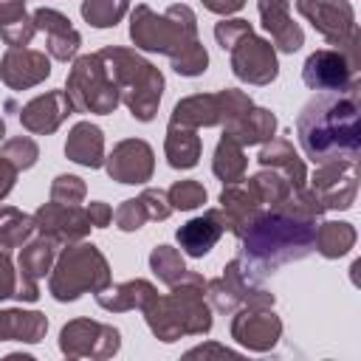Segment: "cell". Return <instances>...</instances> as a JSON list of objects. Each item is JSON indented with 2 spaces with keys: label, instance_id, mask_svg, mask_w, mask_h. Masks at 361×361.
<instances>
[{
  "label": "cell",
  "instance_id": "6da1fadb",
  "mask_svg": "<svg viewBox=\"0 0 361 361\" xmlns=\"http://www.w3.org/2000/svg\"><path fill=\"white\" fill-rule=\"evenodd\" d=\"M299 141L310 161L324 164L358 152V102L350 96H319L299 116Z\"/></svg>",
  "mask_w": 361,
  "mask_h": 361
},
{
  "label": "cell",
  "instance_id": "7a4b0ae2",
  "mask_svg": "<svg viewBox=\"0 0 361 361\" xmlns=\"http://www.w3.org/2000/svg\"><path fill=\"white\" fill-rule=\"evenodd\" d=\"M305 82L313 90H347L353 85V65L344 54L316 51L305 65Z\"/></svg>",
  "mask_w": 361,
  "mask_h": 361
},
{
  "label": "cell",
  "instance_id": "3957f363",
  "mask_svg": "<svg viewBox=\"0 0 361 361\" xmlns=\"http://www.w3.org/2000/svg\"><path fill=\"white\" fill-rule=\"evenodd\" d=\"M217 237H220L217 214H206V217H197V220L186 223V226L178 231V240L183 243V248H186L192 257H200V254H206Z\"/></svg>",
  "mask_w": 361,
  "mask_h": 361
},
{
  "label": "cell",
  "instance_id": "277c9868",
  "mask_svg": "<svg viewBox=\"0 0 361 361\" xmlns=\"http://www.w3.org/2000/svg\"><path fill=\"white\" fill-rule=\"evenodd\" d=\"M85 130H87V124H79V127L73 130V138H71V144H68V152H71L73 161H79V164L99 166L102 135H99V130L93 127V130H90V138H85Z\"/></svg>",
  "mask_w": 361,
  "mask_h": 361
},
{
  "label": "cell",
  "instance_id": "5b68a950",
  "mask_svg": "<svg viewBox=\"0 0 361 361\" xmlns=\"http://www.w3.org/2000/svg\"><path fill=\"white\" fill-rule=\"evenodd\" d=\"M353 228L347 226V223H324V228H322V234H319V245H322V251L327 254V257H341L350 245H353Z\"/></svg>",
  "mask_w": 361,
  "mask_h": 361
},
{
  "label": "cell",
  "instance_id": "8992f818",
  "mask_svg": "<svg viewBox=\"0 0 361 361\" xmlns=\"http://www.w3.org/2000/svg\"><path fill=\"white\" fill-rule=\"evenodd\" d=\"M124 3L127 0H90V3H85L82 11L93 25H113L118 20V14L124 11Z\"/></svg>",
  "mask_w": 361,
  "mask_h": 361
},
{
  "label": "cell",
  "instance_id": "52a82bcc",
  "mask_svg": "<svg viewBox=\"0 0 361 361\" xmlns=\"http://www.w3.org/2000/svg\"><path fill=\"white\" fill-rule=\"evenodd\" d=\"M172 195H175V206H180V209H192L206 200V192L195 183H180V186H175Z\"/></svg>",
  "mask_w": 361,
  "mask_h": 361
}]
</instances>
